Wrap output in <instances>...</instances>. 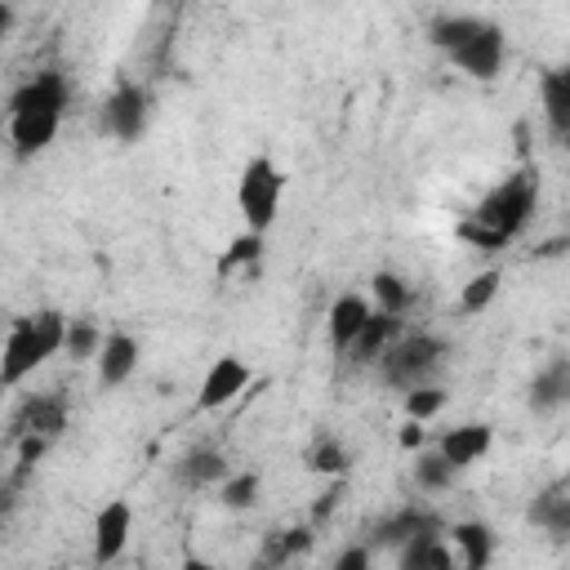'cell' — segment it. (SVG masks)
I'll use <instances>...</instances> for the list:
<instances>
[{"instance_id": "18", "label": "cell", "mask_w": 570, "mask_h": 570, "mask_svg": "<svg viewBox=\"0 0 570 570\" xmlns=\"http://www.w3.org/2000/svg\"><path fill=\"white\" fill-rule=\"evenodd\" d=\"M490 445H494L490 423H459V428L441 432V441H436V450H441L459 472L472 468V463H481V459L490 454Z\"/></svg>"}, {"instance_id": "3", "label": "cell", "mask_w": 570, "mask_h": 570, "mask_svg": "<svg viewBox=\"0 0 570 570\" xmlns=\"http://www.w3.org/2000/svg\"><path fill=\"white\" fill-rule=\"evenodd\" d=\"M67 325L71 316L58 307H36L27 316H18L4 334V352H0V383L18 387L27 374H36L49 356H58L67 347Z\"/></svg>"}, {"instance_id": "15", "label": "cell", "mask_w": 570, "mask_h": 570, "mask_svg": "<svg viewBox=\"0 0 570 570\" xmlns=\"http://www.w3.org/2000/svg\"><path fill=\"white\" fill-rule=\"evenodd\" d=\"M392 561L401 570H454L459 566V552L450 543L445 530H428V534H414L410 543H401L392 552Z\"/></svg>"}, {"instance_id": "28", "label": "cell", "mask_w": 570, "mask_h": 570, "mask_svg": "<svg viewBox=\"0 0 570 570\" xmlns=\"http://www.w3.org/2000/svg\"><path fill=\"white\" fill-rule=\"evenodd\" d=\"M370 294H374V303H379L383 312H396V316H405L410 303H414V289H410L405 276H396V272H374Z\"/></svg>"}, {"instance_id": "26", "label": "cell", "mask_w": 570, "mask_h": 570, "mask_svg": "<svg viewBox=\"0 0 570 570\" xmlns=\"http://www.w3.org/2000/svg\"><path fill=\"white\" fill-rule=\"evenodd\" d=\"M347 468H352V454L343 450L338 436L321 432V436L307 445V472H321V476H347Z\"/></svg>"}, {"instance_id": "29", "label": "cell", "mask_w": 570, "mask_h": 570, "mask_svg": "<svg viewBox=\"0 0 570 570\" xmlns=\"http://www.w3.org/2000/svg\"><path fill=\"white\" fill-rule=\"evenodd\" d=\"M102 330L89 321V316H71V325H67V356L71 361H98V352H102Z\"/></svg>"}, {"instance_id": "19", "label": "cell", "mask_w": 570, "mask_h": 570, "mask_svg": "<svg viewBox=\"0 0 570 570\" xmlns=\"http://www.w3.org/2000/svg\"><path fill=\"white\" fill-rule=\"evenodd\" d=\"M134 370H138V338L125 334V330L107 334L102 352H98V383L102 387H120V383L134 379Z\"/></svg>"}, {"instance_id": "2", "label": "cell", "mask_w": 570, "mask_h": 570, "mask_svg": "<svg viewBox=\"0 0 570 570\" xmlns=\"http://www.w3.org/2000/svg\"><path fill=\"white\" fill-rule=\"evenodd\" d=\"M428 40L450 58V67H459L472 80H494L508 58L503 27L476 13H436L428 22Z\"/></svg>"}, {"instance_id": "25", "label": "cell", "mask_w": 570, "mask_h": 570, "mask_svg": "<svg viewBox=\"0 0 570 570\" xmlns=\"http://www.w3.org/2000/svg\"><path fill=\"white\" fill-rule=\"evenodd\" d=\"M454 476H459V468L432 445V450H423L419 459H414V485L423 490V494H441V490H450L454 485Z\"/></svg>"}, {"instance_id": "12", "label": "cell", "mask_w": 570, "mask_h": 570, "mask_svg": "<svg viewBox=\"0 0 570 570\" xmlns=\"http://www.w3.org/2000/svg\"><path fill=\"white\" fill-rule=\"evenodd\" d=\"M370 312H374V303H370L365 294H356V289H343V294L330 303V312H325V330H330V347H334L338 356H347V347H352L356 334L365 330Z\"/></svg>"}, {"instance_id": "6", "label": "cell", "mask_w": 570, "mask_h": 570, "mask_svg": "<svg viewBox=\"0 0 570 570\" xmlns=\"http://www.w3.org/2000/svg\"><path fill=\"white\" fill-rule=\"evenodd\" d=\"M147 120H151V89L134 85V80H120L107 102H102V134H111L116 142H138L147 134Z\"/></svg>"}, {"instance_id": "9", "label": "cell", "mask_w": 570, "mask_h": 570, "mask_svg": "<svg viewBox=\"0 0 570 570\" xmlns=\"http://www.w3.org/2000/svg\"><path fill=\"white\" fill-rule=\"evenodd\" d=\"M428 530H445V521H441V512H432L428 503H405V508H396L392 517H383L374 530H370V548H401V543H410L414 534H428Z\"/></svg>"}, {"instance_id": "7", "label": "cell", "mask_w": 570, "mask_h": 570, "mask_svg": "<svg viewBox=\"0 0 570 570\" xmlns=\"http://www.w3.org/2000/svg\"><path fill=\"white\" fill-rule=\"evenodd\" d=\"M67 419H71V410H67V396L53 387V392H31L18 410H13V419H9V441H18V436H49V441H58L62 432H67Z\"/></svg>"}, {"instance_id": "4", "label": "cell", "mask_w": 570, "mask_h": 570, "mask_svg": "<svg viewBox=\"0 0 570 570\" xmlns=\"http://www.w3.org/2000/svg\"><path fill=\"white\" fill-rule=\"evenodd\" d=\"M445 338L428 334V330H405L379 361V379L396 392H410L419 383H432V374L445 365Z\"/></svg>"}, {"instance_id": "1", "label": "cell", "mask_w": 570, "mask_h": 570, "mask_svg": "<svg viewBox=\"0 0 570 570\" xmlns=\"http://www.w3.org/2000/svg\"><path fill=\"white\" fill-rule=\"evenodd\" d=\"M534 205H539V169L521 165L472 205V214L459 223V236L481 249H503L525 232V223L534 218Z\"/></svg>"}, {"instance_id": "14", "label": "cell", "mask_w": 570, "mask_h": 570, "mask_svg": "<svg viewBox=\"0 0 570 570\" xmlns=\"http://www.w3.org/2000/svg\"><path fill=\"white\" fill-rule=\"evenodd\" d=\"M401 334H405V321H401L396 312L374 307V312H370V321H365V330H361V334H356V343L347 347V361H352V365H379V361H383V352H387Z\"/></svg>"}, {"instance_id": "20", "label": "cell", "mask_w": 570, "mask_h": 570, "mask_svg": "<svg viewBox=\"0 0 570 570\" xmlns=\"http://www.w3.org/2000/svg\"><path fill=\"white\" fill-rule=\"evenodd\" d=\"M561 405H570V356L548 361V365L530 379V410H534V414H552V410H561Z\"/></svg>"}, {"instance_id": "11", "label": "cell", "mask_w": 570, "mask_h": 570, "mask_svg": "<svg viewBox=\"0 0 570 570\" xmlns=\"http://www.w3.org/2000/svg\"><path fill=\"white\" fill-rule=\"evenodd\" d=\"M58 125H62L58 111H9L4 129H9V147H13V156H18V160L40 156V151L58 138Z\"/></svg>"}, {"instance_id": "10", "label": "cell", "mask_w": 570, "mask_h": 570, "mask_svg": "<svg viewBox=\"0 0 570 570\" xmlns=\"http://www.w3.org/2000/svg\"><path fill=\"white\" fill-rule=\"evenodd\" d=\"M67 102H71V85H67V76L58 71V67H45V71H36L31 80H22L13 94H9V111H67Z\"/></svg>"}, {"instance_id": "22", "label": "cell", "mask_w": 570, "mask_h": 570, "mask_svg": "<svg viewBox=\"0 0 570 570\" xmlns=\"http://www.w3.org/2000/svg\"><path fill=\"white\" fill-rule=\"evenodd\" d=\"M530 521L539 530H548L552 539H566L570 534V481H557V485L539 490L534 503H530Z\"/></svg>"}, {"instance_id": "27", "label": "cell", "mask_w": 570, "mask_h": 570, "mask_svg": "<svg viewBox=\"0 0 570 570\" xmlns=\"http://www.w3.org/2000/svg\"><path fill=\"white\" fill-rule=\"evenodd\" d=\"M258 490H263V476L258 472H227L218 481V503L227 512H249L258 503Z\"/></svg>"}, {"instance_id": "13", "label": "cell", "mask_w": 570, "mask_h": 570, "mask_svg": "<svg viewBox=\"0 0 570 570\" xmlns=\"http://www.w3.org/2000/svg\"><path fill=\"white\" fill-rule=\"evenodd\" d=\"M129 530H134V508L125 499H107L94 517V561L98 566L116 561L129 543Z\"/></svg>"}, {"instance_id": "8", "label": "cell", "mask_w": 570, "mask_h": 570, "mask_svg": "<svg viewBox=\"0 0 570 570\" xmlns=\"http://www.w3.org/2000/svg\"><path fill=\"white\" fill-rule=\"evenodd\" d=\"M249 379H254V370L240 361V356H218L209 370H205V379H200V387H196V410H223V405H232L245 387H249Z\"/></svg>"}, {"instance_id": "24", "label": "cell", "mask_w": 570, "mask_h": 570, "mask_svg": "<svg viewBox=\"0 0 570 570\" xmlns=\"http://www.w3.org/2000/svg\"><path fill=\"white\" fill-rule=\"evenodd\" d=\"M499 285H503V272H499V267L476 272V276L463 285V294H459L454 312H459V316H481V312H485V307L499 298Z\"/></svg>"}, {"instance_id": "5", "label": "cell", "mask_w": 570, "mask_h": 570, "mask_svg": "<svg viewBox=\"0 0 570 570\" xmlns=\"http://www.w3.org/2000/svg\"><path fill=\"white\" fill-rule=\"evenodd\" d=\"M281 196H285V174L276 169V160L272 156H249L240 178H236V209H240L245 227L267 236V227L281 214Z\"/></svg>"}, {"instance_id": "31", "label": "cell", "mask_w": 570, "mask_h": 570, "mask_svg": "<svg viewBox=\"0 0 570 570\" xmlns=\"http://www.w3.org/2000/svg\"><path fill=\"white\" fill-rule=\"evenodd\" d=\"M370 566V548H343L334 557V570H365Z\"/></svg>"}, {"instance_id": "17", "label": "cell", "mask_w": 570, "mask_h": 570, "mask_svg": "<svg viewBox=\"0 0 570 570\" xmlns=\"http://www.w3.org/2000/svg\"><path fill=\"white\" fill-rule=\"evenodd\" d=\"M174 485H183V490H209V485H218L223 476H227V459H223V450L218 445H191L178 463H174Z\"/></svg>"}, {"instance_id": "30", "label": "cell", "mask_w": 570, "mask_h": 570, "mask_svg": "<svg viewBox=\"0 0 570 570\" xmlns=\"http://www.w3.org/2000/svg\"><path fill=\"white\" fill-rule=\"evenodd\" d=\"M445 387L441 383H419V387H410L405 392V414L410 419H419V423H428V419H436L441 410H445Z\"/></svg>"}, {"instance_id": "21", "label": "cell", "mask_w": 570, "mask_h": 570, "mask_svg": "<svg viewBox=\"0 0 570 570\" xmlns=\"http://www.w3.org/2000/svg\"><path fill=\"white\" fill-rule=\"evenodd\" d=\"M454 552H459V566L463 570H485L494 561V530L485 521H459L445 530Z\"/></svg>"}, {"instance_id": "32", "label": "cell", "mask_w": 570, "mask_h": 570, "mask_svg": "<svg viewBox=\"0 0 570 570\" xmlns=\"http://www.w3.org/2000/svg\"><path fill=\"white\" fill-rule=\"evenodd\" d=\"M338 499H343V485H334V490H325V494H321V503L312 508V525H321V521H325V517H330V512L338 508Z\"/></svg>"}, {"instance_id": "16", "label": "cell", "mask_w": 570, "mask_h": 570, "mask_svg": "<svg viewBox=\"0 0 570 570\" xmlns=\"http://www.w3.org/2000/svg\"><path fill=\"white\" fill-rule=\"evenodd\" d=\"M539 107L557 142H566L570 138V62H557L539 76Z\"/></svg>"}, {"instance_id": "23", "label": "cell", "mask_w": 570, "mask_h": 570, "mask_svg": "<svg viewBox=\"0 0 570 570\" xmlns=\"http://www.w3.org/2000/svg\"><path fill=\"white\" fill-rule=\"evenodd\" d=\"M312 534H316V525L272 530V534H267V543H263V561H267V566H285V561H298V557H307V548H312Z\"/></svg>"}]
</instances>
